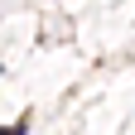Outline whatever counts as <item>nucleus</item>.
<instances>
[{
    "instance_id": "obj_1",
    "label": "nucleus",
    "mask_w": 135,
    "mask_h": 135,
    "mask_svg": "<svg viewBox=\"0 0 135 135\" xmlns=\"http://www.w3.org/2000/svg\"><path fill=\"white\" fill-rule=\"evenodd\" d=\"M0 73H5V63H0Z\"/></svg>"
}]
</instances>
